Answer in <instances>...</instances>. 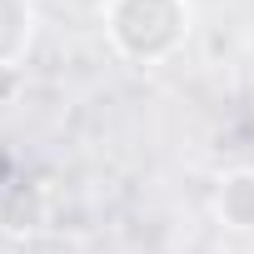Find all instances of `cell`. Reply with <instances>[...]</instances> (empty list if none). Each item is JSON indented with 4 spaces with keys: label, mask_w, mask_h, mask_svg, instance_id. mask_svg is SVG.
<instances>
[{
    "label": "cell",
    "mask_w": 254,
    "mask_h": 254,
    "mask_svg": "<svg viewBox=\"0 0 254 254\" xmlns=\"http://www.w3.org/2000/svg\"><path fill=\"white\" fill-rule=\"evenodd\" d=\"M100 30L130 65H165L194 35V0H105Z\"/></svg>",
    "instance_id": "obj_1"
},
{
    "label": "cell",
    "mask_w": 254,
    "mask_h": 254,
    "mask_svg": "<svg viewBox=\"0 0 254 254\" xmlns=\"http://www.w3.org/2000/svg\"><path fill=\"white\" fill-rule=\"evenodd\" d=\"M50 229V194L35 180H15L0 190V234L5 239H35Z\"/></svg>",
    "instance_id": "obj_2"
},
{
    "label": "cell",
    "mask_w": 254,
    "mask_h": 254,
    "mask_svg": "<svg viewBox=\"0 0 254 254\" xmlns=\"http://www.w3.org/2000/svg\"><path fill=\"white\" fill-rule=\"evenodd\" d=\"M209 209H214V219H219L229 234H249V239H254V165L224 170V175L214 180Z\"/></svg>",
    "instance_id": "obj_3"
},
{
    "label": "cell",
    "mask_w": 254,
    "mask_h": 254,
    "mask_svg": "<svg viewBox=\"0 0 254 254\" xmlns=\"http://www.w3.org/2000/svg\"><path fill=\"white\" fill-rule=\"evenodd\" d=\"M35 0H0V65H20L35 45Z\"/></svg>",
    "instance_id": "obj_4"
},
{
    "label": "cell",
    "mask_w": 254,
    "mask_h": 254,
    "mask_svg": "<svg viewBox=\"0 0 254 254\" xmlns=\"http://www.w3.org/2000/svg\"><path fill=\"white\" fill-rule=\"evenodd\" d=\"M20 90H25L20 65H0V105H15V100H20Z\"/></svg>",
    "instance_id": "obj_5"
},
{
    "label": "cell",
    "mask_w": 254,
    "mask_h": 254,
    "mask_svg": "<svg viewBox=\"0 0 254 254\" xmlns=\"http://www.w3.org/2000/svg\"><path fill=\"white\" fill-rule=\"evenodd\" d=\"M249 254H254V249H249Z\"/></svg>",
    "instance_id": "obj_6"
}]
</instances>
